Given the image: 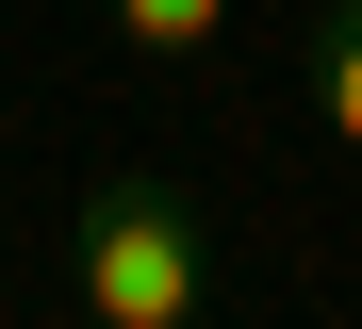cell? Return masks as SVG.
Here are the masks:
<instances>
[{
    "instance_id": "1",
    "label": "cell",
    "mask_w": 362,
    "mask_h": 329,
    "mask_svg": "<svg viewBox=\"0 0 362 329\" xmlns=\"http://www.w3.org/2000/svg\"><path fill=\"white\" fill-rule=\"evenodd\" d=\"M66 329H214V231L165 165H99L66 214Z\"/></svg>"
},
{
    "instance_id": "2",
    "label": "cell",
    "mask_w": 362,
    "mask_h": 329,
    "mask_svg": "<svg viewBox=\"0 0 362 329\" xmlns=\"http://www.w3.org/2000/svg\"><path fill=\"white\" fill-rule=\"evenodd\" d=\"M313 132L362 149V0H313Z\"/></svg>"
},
{
    "instance_id": "3",
    "label": "cell",
    "mask_w": 362,
    "mask_h": 329,
    "mask_svg": "<svg viewBox=\"0 0 362 329\" xmlns=\"http://www.w3.org/2000/svg\"><path fill=\"white\" fill-rule=\"evenodd\" d=\"M115 33H132L148 66H181V50H214V33H230V0H115Z\"/></svg>"
}]
</instances>
